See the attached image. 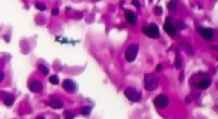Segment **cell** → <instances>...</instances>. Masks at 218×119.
Segmentation results:
<instances>
[{
  "instance_id": "7c38bea8",
  "label": "cell",
  "mask_w": 218,
  "mask_h": 119,
  "mask_svg": "<svg viewBox=\"0 0 218 119\" xmlns=\"http://www.w3.org/2000/svg\"><path fill=\"white\" fill-rule=\"evenodd\" d=\"M49 106L53 107V109H61V107H64V103L59 98H50L49 100Z\"/></svg>"
},
{
  "instance_id": "cb8c5ba5",
  "label": "cell",
  "mask_w": 218,
  "mask_h": 119,
  "mask_svg": "<svg viewBox=\"0 0 218 119\" xmlns=\"http://www.w3.org/2000/svg\"><path fill=\"white\" fill-rule=\"evenodd\" d=\"M162 69H163V67H162V64H157V67H156V70H157V72H162Z\"/></svg>"
},
{
  "instance_id": "ac0fdd59",
  "label": "cell",
  "mask_w": 218,
  "mask_h": 119,
  "mask_svg": "<svg viewBox=\"0 0 218 119\" xmlns=\"http://www.w3.org/2000/svg\"><path fill=\"white\" fill-rule=\"evenodd\" d=\"M168 9L171 12H176V1H169L168 3Z\"/></svg>"
},
{
  "instance_id": "52a82bcc",
  "label": "cell",
  "mask_w": 218,
  "mask_h": 119,
  "mask_svg": "<svg viewBox=\"0 0 218 119\" xmlns=\"http://www.w3.org/2000/svg\"><path fill=\"white\" fill-rule=\"evenodd\" d=\"M136 55H138V45H131L128 49H126V52H125V58H126V61L128 63H132L135 58H136Z\"/></svg>"
},
{
  "instance_id": "3957f363",
  "label": "cell",
  "mask_w": 218,
  "mask_h": 119,
  "mask_svg": "<svg viewBox=\"0 0 218 119\" xmlns=\"http://www.w3.org/2000/svg\"><path fill=\"white\" fill-rule=\"evenodd\" d=\"M144 86L147 91H153L159 86V79L154 75H145L144 76Z\"/></svg>"
},
{
  "instance_id": "ffe728a7",
  "label": "cell",
  "mask_w": 218,
  "mask_h": 119,
  "mask_svg": "<svg viewBox=\"0 0 218 119\" xmlns=\"http://www.w3.org/2000/svg\"><path fill=\"white\" fill-rule=\"evenodd\" d=\"M64 119H74V113L73 112H65L64 113Z\"/></svg>"
},
{
  "instance_id": "7a4b0ae2",
  "label": "cell",
  "mask_w": 218,
  "mask_h": 119,
  "mask_svg": "<svg viewBox=\"0 0 218 119\" xmlns=\"http://www.w3.org/2000/svg\"><path fill=\"white\" fill-rule=\"evenodd\" d=\"M142 33L147 36V37H151V39H159L160 37V30L156 24H147L142 27Z\"/></svg>"
},
{
  "instance_id": "9c48e42d",
  "label": "cell",
  "mask_w": 218,
  "mask_h": 119,
  "mask_svg": "<svg viewBox=\"0 0 218 119\" xmlns=\"http://www.w3.org/2000/svg\"><path fill=\"white\" fill-rule=\"evenodd\" d=\"M42 88H43V85H42L40 80H30L28 82V89L31 92H40Z\"/></svg>"
},
{
  "instance_id": "603a6c76",
  "label": "cell",
  "mask_w": 218,
  "mask_h": 119,
  "mask_svg": "<svg viewBox=\"0 0 218 119\" xmlns=\"http://www.w3.org/2000/svg\"><path fill=\"white\" fill-rule=\"evenodd\" d=\"M3 79H4V72H3V70H0V83L3 82Z\"/></svg>"
},
{
  "instance_id": "277c9868",
  "label": "cell",
  "mask_w": 218,
  "mask_h": 119,
  "mask_svg": "<svg viewBox=\"0 0 218 119\" xmlns=\"http://www.w3.org/2000/svg\"><path fill=\"white\" fill-rule=\"evenodd\" d=\"M197 31L202 36V39L208 40V42L214 40V37H215V31L212 28H209V27H197Z\"/></svg>"
},
{
  "instance_id": "2e32d148",
  "label": "cell",
  "mask_w": 218,
  "mask_h": 119,
  "mask_svg": "<svg viewBox=\"0 0 218 119\" xmlns=\"http://www.w3.org/2000/svg\"><path fill=\"white\" fill-rule=\"evenodd\" d=\"M181 46H182L184 49H187V52H188L190 55H193V54H194V51L191 49V46H190L188 43H184V42H182V43H181Z\"/></svg>"
},
{
  "instance_id": "30bf717a",
  "label": "cell",
  "mask_w": 218,
  "mask_h": 119,
  "mask_svg": "<svg viewBox=\"0 0 218 119\" xmlns=\"http://www.w3.org/2000/svg\"><path fill=\"white\" fill-rule=\"evenodd\" d=\"M62 88L67 91V92H74L76 91V82L74 80H71V79H65L64 82H62Z\"/></svg>"
},
{
  "instance_id": "44dd1931",
  "label": "cell",
  "mask_w": 218,
  "mask_h": 119,
  "mask_svg": "<svg viewBox=\"0 0 218 119\" xmlns=\"http://www.w3.org/2000/svg\"><path fill=\"white\" fill-rule=\"evenodd\" d=\"M36 7L39 10H46V4H43V3H36Z\"/></svg>"
},
{
  "instance_id": "8992f818",
  "label": "cell",
  "mask_w": 218,
  "mask_h": 119,
  "mask_svg": "<svg viewBox=\"0 0 218 119\" xmlns=\"http://www.w3.org/2000/svg\"><path fill=\"white\" fill-rule=\"evenodd\" d=\"M125 95H126V98L132 101V103H135V101H139L141 100V92L139 91H136L135 88H126L125 91Z\"/></svg>"
},
{
  "instance_id": "d4e9b609",
  "label": "cell",
  "mask_w": 218,
  "mask_h": 119,
  "mask_svg": "<svg viewBox=\"0 0 218 119\" xmlns=\"http://www.w3.org/2000/svg\"><path fill=\"white\" fill-rule=\"evenodd\" d=\"M52 13H53V15H58V13H59V10H58V9H53V10H52Z\"/></svg>"
},
{
  "instance_id": "d6986e66",
  "label": "cell",
  "mask_w": 218,
  "mask_h": 119,
  "mask_svg": "<svg viewBox=\"0 0 218 119\" xmlns=\"http://www.w3.org/2000/svg\"><path fill=\"white\" fill-rule=\"evenodd\" d=\"M175 27H176V30H182L185 25H184V22H182V21H176V22H175Z\"/></svg>"
},
{
  "instance_id": "e0dca14e",
  "label": "cell",
  "mask_w": 218,
  "mask_h": 119,
  "mask_svg": "<svg viewBox=\"0 0 218 119\" xmlns=\"http://www.w3.org/2000/svg\"><path fill=\"white\" fill-rule=\"evenodd\" d=\"M49 82L53 83V85H58V83H59V78H58L56 75H52V76H49Z\"/></svg>"
},
{
  "instance_id": "4fadbf2b",
  "label": "cell",
  "mask_w": 218,
  "mask_h": 119,
  "mask_svg": "<svg viewBox=\"0 0 218 119\" xmlns=\"http://www.w3.org/2000/svg\"><path fill=\"white\" fill-rule=\"evenodd\" d=\"M13 101H15V97H13V95H10V94H4V95H3V103H4L6 106H12Z\"/></svg>"
},
{
  "instance_id": "5b68a950",
  "label": "cell",
  "mask_w": 218,
  "mask_h": 119,
  "mask_svg": "<svg viewBox=\"0 0 218 119\" xmlns=\"http://www.w3.org/2000/svg\"><path fill=\"white\" fill-rule=\"evenodd\" d=\"M163 28H165V31H166L169 36H175V34L178 33V30H176V27H175V22H174V19H172V16H168V18L165 19Z\"/></svg>"
},
{
  "instance_id": "7402d4cb",
  "label": "cell",
  "mask_w": 218,
  "mask_h": 119,
  "mask_svg": "<svg viewBox=\"0 0 218 119\" xmlns=\"http://www.w3.org/2000/svg\"><path fill=\"white\" fill-rule=\"evenodd\" d=\"M154 13H156V15H160V13H162V7H160V6H156V7H154Z\"/></svg>"
},
{
  "instance_id": "83f0119b",
  "label": "cell",
  "mask_w": 218,
  "mask_h": 119,
  "mask_svg": "<svg viewBox=\"0 0 218 119\" xmlns=\"http://www.w3.org/2000/svg\"><path fill=\"white\" fill-rule=\"evenodd\" d=\"M36 119H44V118H43V116H37Z\"/></svg>"
},
{
  "instance_id": "9a60e30c",
  "label": "cell",
  "mask_w": 218,
  "mask_h": 119,
  "mask_svg": "<svg viewBox=\"0 0 218 119\" xmlns=\"http://www.w3.org/2000/svg\"><path fill=\"white\" fill-rule=\"evenodd\" d=\"M37 69L40 70V73H42V75H44V76H47V75H49V69H47L46 66H43V64H40Z\"/></svg>"
},
{
  "instance_id": "4316f807",
  "label": "cell",
  "mask_w": 218,
  "mask_h": 119,
  "mask_svg": "<svg viewBox=\"0 0 218 119\" xmlns=\"http://www.w3.org/2000/svg\"><path fill=\"white\" fill-rule=\"evenodd\" d=\"M212 49H214V51H218V46H215V45H214V46H212Z\"/></svg>"
},
{
  "instance_id": "5bb4252c",
  "label": "cell",
  "mask_w": 218,
  "mask_h": 119,
  "mask_svg": "<svg viewBox=\"0 0 218 119\" xmlns=\"http://www.w3.org/2000/svg\"><path fill=\"white\" fill-rule=\"evenodd\" d=\"M90 110H92V107H90V106H83V107L80 109V113H82L83 116H87V115L90 113Z\"/></svg>"
},
{
  "instance_id": "484cf974",
  "label": "cell",
  "mask_w": 218,
  "mask_h": 119,
  "mask_svg": "<svg viewBox=\"0 0 218 119\" xmlns=\"http://www.w3.org/2000/svg\"><path fill=\"white\" fill-rule=\"evenodd\" d=\"M133 6H136V7H141V4H139L138 1H133Z\"/></svg>"
},
{
  "instance_id": "ba28073f",
  "label": "cell",
  "mask_w": 218,
  "mask_h": 119,
  "mask_svg": "<svg viewBox=\"0 0 218 119\" xmlns=\"http://www.w3.org/2000/svg\"><path fill=\"white\" fill-rule=\"evenodd\" d=\"M168 104H169V98L165 94H160L154 98V106L157 109H165V107H168Z\"/></svg>"
},
{
  "instance_id": "6da1fadb",
  "label": "cell",
  "mask_w": 218,
  "mask_h": 119,
  "mask_svg": "<svg viewBox=\"0 0 218 119\" xmlns=\"http://www.w3.org/2000/svg\"><path fill=\"white\" fill-rule=\"evenodd\" d=\"M190 82H191V85H193L194 88H197V89H206V88H209L211 83H212L211 78H209L208 75H203V73L194 75V76L190 79Z\"/></svg>"
},
{
  "instance_id": "8fae6325",
  "label": "cell",
  "mask_w": 218,
  "mask_h": 119,
  "mask_svg": "<svg viewBox=\"0 0 218 119\" xmlns=\"http://www.w3.org/2000/svg\"><path fill=\"white\" fill-rule=\"evenodd\" d=\"M125 18H126V21L132 24V25H135L136 24V15H135V12H132V10H125Z\"/></svg>"
}]
</instances>
